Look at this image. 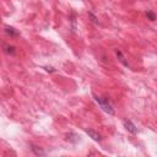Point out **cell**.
<instances>
[{
	"instance_id": "cell-1",
	"label": "cell",
	"mask_w": 157,
	"mask_h": 157,
	"mask_svg": "<svg viewBox=\"0 0 157 157\" xmlns=\"http://www.w3.org/2000/svg\"><path fill=\"white\" fill-rule=\"evenodd\" d=\"M92 96H93L94 101L98 103V105L102 108L103 112H105V113L109 114V115H114V114H115L114 108H113V105L110 104V102H109L108 98H102V97H99V96H97V94H94V93H93Z\"/></svg>"
},
{
	"instance_id": "cell-2",
	"label": "cell",
	"mask_w": 157,
	"mask_h": 157,
	"mask_svg": "<svg viewBox=\"0 0 157 157\" xmlns=\"http://www.w3.org/2000/svg\"><path fill=\"white\" fill-rule=\"evenodd\" d=\"M123 125H124V128L130 132V134H137V128H136V125L130 120V119H128V118H125V119H123Z\"/></svg>"
},
{
	"instance_id": "cell-3",
	"label": "cell",
	"mask_w": 157,
	"mask_h": 157,
	"mask_svg": "<svg viewBox=\"0 0 157 157\" xmlns=\"http://www.w3.org/2000/svg\"><path fill=\"white\" fill-rule=\"evenodd\" d=\"M85 131H86V134H87L92 140H94V141H97V142H101V141H102V135H101L98 131H96V130H93V129H85Z\"/></svg>"
},
{
	"instance_id": "cell-4",
	"label": "cell",
	"mask_w": 157,
	"mask_h": 157,
	"mask_svg": "<svg viewBox=\"0 0 157 157\" xmlns=\"http://www.w3.org/2000/svg\"><path fill=\"white\" fill-rule=\"evenodd\" d=\"M4 31H5V33H6L7 36H10L11 38H15V37H18V36H20V32H18L16 28H13L12 26H9V25H6V26L4 27Z\"/></svg>"
},
{
	"instance_id": "cell-5",
	"label": "cell",
	"mask_w": 157,
	"mask_h": 157,
	"mask_svg": "<svg viewBox=\"0 0 157 157\" xmlns=\"http://www.w3.org/2000/svg\"><path fill=\"white\" fill-rule=\"evenodd\" d=\"M115 55H117V58H118V60L124 65V66H126V67H130V65H129V63H128V60L125 59V56L123 55V53L120 52V50H118V49H115Z\"/></svg>"
},
{
	"instance_id": "cell-6",
	"label": "cell",
	"mask_w": 157,
	"mask_h": 157,
	"mask_svg": "<svg viewBox=\"0 0 157 157\" xmlns=\"http://www.w3.org/2000/svg\"><path fill=\"white\" fill-rule=\"evenodd\" d=\"M31 150H32V152L36 155V156H44L45 155V151H43L39 146H37V145H33V144H31Z\"/></svg>"
},
{
	"instance_id": "cell-7",
	"label": "cell",
	"mask_w": 157,
	"mask_h": 157,
	"mask_svg": "<svg viewBox=\"0 0 157 157\" xmlns=\"http://www.w3.org/2000/svg\"><path fill=\"white\" fill-rule=\"evenodd\" d=\"M66 140L67 141H70V142H72V144H76L78 140H80V136L77 135V134H75V132H69V134H66Z\"/></svg>"
},
{
	"instance_id": "cell-8",
	"label": "cell",
	"mask_w": 157,
	"mask_h": 157,
	"mask_svg": "<svg viewBox=\"0 0 157 157\" xmlns=\"http://www.w3.org/2000/svg\"><path fill=\"white\" fill-rule=\"evenodd\" d=\"M4 52L6 54H10V55H13L16 53V48L13 45H9V44H4Z\"/></svg>"
},
{
	"instance_id": "cell-9",
	"label": "cell",
	"mask_w": 157,
	"mask_h": 157,
	"mask_svg": "<svg viewBox=\"0 0 157 157\" xmlns=\"http://www.w3.org/2000/svg\"><path fill=\"white\" fill-rule=\"evenodd\" d=\"M146 17H147V20H150V21H155V20H156V15H155V12L151 11V10H148V11L146 12Z\"/></svg>"
},
{
	"instance_id": "cell-10",
	"label": "cell",
	"mask_w": 157,
	"mask_h": 157,
	"mask_svg": "<svg viewBox=\"0 0 157 157\" xmlns=\"http://www.w3.org/2000/svg\"><path fill=\"white\" fill-rule=\"evenodd\" d=\"M88 16L91 17V20H92V22H94V23H98V20H97V17H96V16H94V15H93V13H92L91 11L88 12Z\"/></svg>"
},
{
	"instance_id": "cell-11",
	"label": "cell",
	"mask_w": 157,
	"mask_h": 157,
	"mask_svg": "<svg viewBox=\"0 0 157 157\" xmlns=\"http://www.w3.org/2000/svg\"><path fill=\"white\" fill-rule=\"evenodd\" d=\"M44 70L45 71H49V72H54V71H56L54 67H52V66H44Z\"/></svg>"
}]
</instances>
